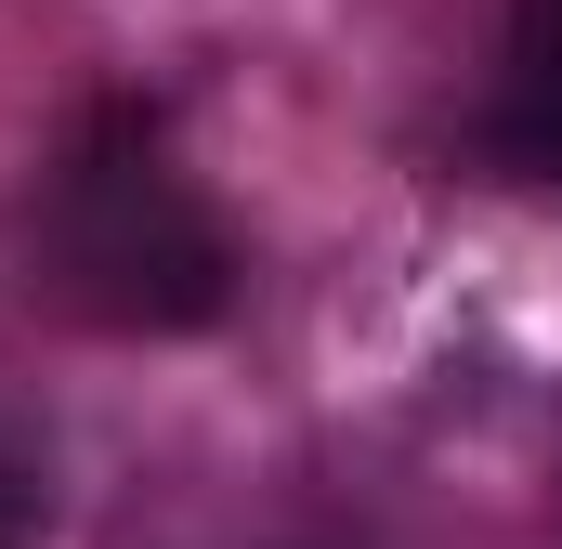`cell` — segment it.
Segmentation results:
<instances>
[{"label":"cell","mask_w":562,"mask_h":549,"mask_svg":"<svg viewBox=\"0 0 562 549\" xmlns=\"http://www.w3.org/2000/svg\"><path fill=\"white\" fill-rule=\"evenodd\" d=\"M26 274L79 314V327H119V340H183V327H223L236 301V236L223 210L196 197V170L170 157V119L132 92H92L66 144L40 157V197H26Z\"/></svg>","instance_id":"1"},{"label":"cell","mask_w":562,"mask_h":549,"mask_svg":"<svg viewBox=\"0 0 562 549\" xmlns=\"http://www.w3.org/2000/svg\"><path fill=\"white\" fill-rule=\"evenodd\" d=\"M484 157H497L510 183H550L562 197V0H510V26H497Z\"/></svg>","instance_id":"2"}]
</instances>
